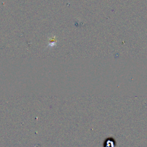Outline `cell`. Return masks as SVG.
I'll return each instance as SVG.
<instances>
[{"instance_id":"obj_1","label":"cell","mask_w":147,"mask_h":147,"mask_svg":"<svg viewBox=\"0 0 147 147\" xmlns=\"http://www.w3.org/2000/svg\"><path fill=\"white\" fill-rule=\"evenodd\" d=\"M115 140L112 137H109L105 140L103 147H115Z\"/></svg>"}]
</instances>
